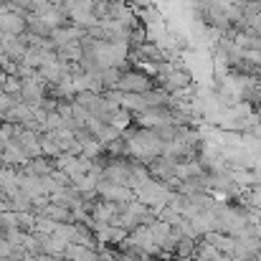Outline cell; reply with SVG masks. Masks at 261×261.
<instances>
[{
    "mask_svg": "<svg viewBox=\"0 0 261 261\" xmlns=\"http://www.w3.org/2000/svg\"><path fill=\"white\" fill-rule=\"evenodd\" d=\"M122 87H127L129 91H137V94H140V91H147L150 84H147V79H145V76L132 74V76H124V79H122Z\"/></svg>",
    "mask_w": 261,
    "mask_h": 261,
    "instance_id": "6da1fadb",
    "label": "cell"
}]
</instances>
